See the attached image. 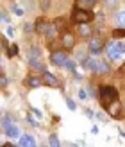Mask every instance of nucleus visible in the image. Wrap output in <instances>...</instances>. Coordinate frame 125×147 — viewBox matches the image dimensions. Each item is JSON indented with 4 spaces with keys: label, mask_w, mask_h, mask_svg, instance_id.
I'll use <instances>...</instances> for the list:
<instances>
[{
    "label": "nucleus",
    "mask_w": 125,
    "mask_h": 147,
    "mask_svg": "<svg viewBox=\"0 0 125 147\" xmlns=\"http://www.w3.org/2000/svg\"><path fill=\"white\" fill-rule=\"evenodd\" d=\"M16 54H18V47H16V45H11L9 50H7V56L13 57V56H16Z\"/></svg>",
    "instance_id": "18"
},
{
    "label": "nucleus",
    "mask_w": 125,
    "mask_h": 147,
    "mask_svg": "<svg viewBox=\"0 0 125 147\" xmlns=\"http://www.w3.org/2000/svg\"><path fill=\"white\" fill-rule=\"evenodd\" d=\"M116 2H118V0H109L107 5H109V7H111V5H116Z\"/></svg>",
    "instance_id": "30"
},
{
    "label": "nucleus",
    "mask_w": 125,
    "mask_h": 147,
    "mask_svg": "<svg viewBox=\"0 0 125 147\" xmlns=\"http://www.w3.org/2000/svg\"><path fill=\"white\" fill-rule=\"evenodd\" d=\"M66 106H68L70 109H75V108H77V106H75V102H73L72 99H66Z\"/></svg>",
    "instance_id": "23"
},
{
    "label": "nucleus",
    "mask_w": 125,
    "mask_h": 147,
    "mask_svg": "<svg viewBox=\"0 0 125 147\" xmlns=\"http://www.w3.org/2000/svg\"><path fill=\"white\" fill-rule=\"evenodd\" d=\"M18 144L21 147H34L36 140H34V136H31V135H23V136H20V142Z\"/></svg>",
    "instance_id": "9"
},
{
    "label": "nucleus",
    "mask_w": 125,
    "mask_h": 147,
    "mask_svg": "<svg viewBox=\"0 0 125 147\" xmlns=\"http://www.w3.org/2000/svg\"><path fill=\"white\" fill-rule=\"evenodd\" d=\"M48 144L52 145V147H57V145H59V138L52 135V136H50V140H48Z\"/></svg>",
    "instance_id": "20"
},
{
    "label": "nucleus",
    "mask_w": 125,
    "mask_h": 147,
    "mask_svg": "<svg viewBox=\"0 0 125 147\" xmlns=\"http://www.w3.org/2000/svg\"><path fill=\"white\" fill-rule=\"evenodd\" d=\"M106 52H107V57H109L111 61H116V59H118V57L122 56L120 49H118V41H109L107 47H106Z\"/></svg>",
    "instance_id": "4"
},
{
    "label": "nucleus",
    "mask_w": 125,
    "mask_h": 147,
    "mask_svg": "<svg viewBox=\"0 0 125 147\" xmlns=\"http://www.w3.org/2000/svg\"><path fill=\"white\" fill-rule=\"evenodd\" d=\"M43 83L48 84V86H57V79H55L50 72L45 70V72H43Z\"/></svg>",
    "instance_id": "11"
},
{
    "label": "nucleus",
    "mask_w": 125,
    "mask_h": 147,
    "mask_svg": "<svg viewBox=\"0 0 125 147\" xmlns=\"http://www.w3.org/2000/svg\"><path fill=\"white\" fill-rule=\"evenodd\" d=\"M113 36H116V38H122V36H125V27H122V29H116V31H113Z\"/></svg>",
    "instance_id": "19"
},
{
    "label": "nucleus",
    "mask_w": 125,
    "mask_h": 147,
    "mask_svg": "<svg viewBox=\"0 0 125 147\" xmlns=\"http://www.w3.org/2000/svg\"><path fill=\"white\" fill-rule=\"evenodd\" d=\"M7 36H14V29L13 27H7Z\"/></svg>",
    "instance_id": "29"
},
{
    "label": "nucleus",
    "mask_w": 125,
    "mask_h": 147,
    "mask_svg": "<svg viewBox=\"0 0 125 147\" xmlns=\"http://www.w3.org/2000/svg\"><path fill=\"white\" fill-rule=\"evenodd\" d=\"M27 84L31 86V88H38V86L43 84V81H41L39 77H29V79H27Z\"/></svg>",
    "instance_id": "15"
},
{
    "label": "nucleus",
    "mask_w": 125,
    "mask_h": 147,
    "mask_svg": "<svg viewBox=\"0 0 125 147\" xmlns=\"http://www.w3.org/2000/svg\"><path fill=\"white\" fill-rule=\"evenodd\" d=\"M116 99H118V92H116V88H113V86H102L100 88V102H102L104 108H107Z\"/></svg>",
    "instance_id": "1"
},
{
    "label": "nucleus",
    "mask_w": 125,
    "mask_h": 147,
    "mask_svg": "<svg viewBox=\"0 0 125 147\" xmlns=\"http://www.w3.org/2000/svg\"><path fill=\"white\" fill-rule=\"evenodd\" d=\"M97 4V0H77V5L79 7H86V9H90L91 5Z\"/></svg>",
    "instance_id": "16"
},
{
    "label": "nucleus",
    "mask_w": 125,
    "mask_h": 147,
    "mask_svg": "<svg viewBox=\"0 0 125 147\" xmlns=\"http://www.w3.org/2000/svg\"><path fill=\"white\" fill-rule=\"evenodd\" d=\"M91 20H93V13L86 7H77L73 11V22H77V24H88Z\"/></svg>",
    "instance_id": "3"
},
{
    "label": "nucleus",
    "mask_w": 125,
    "mask_h": 147,
    "mask_svg": "<svg viewBox=\"0 0 125 147\" xmlns=\"http://www.w3.org/2000/svg\"><path fill=\"white\" fill-rule=\"evenodd\" d=\"M79 97H80V100H88V92L86 90H79Z\"/></svg>",
    "instance_id": "21"
},
{
    "label": "nucleus",
    "mask_w": 125,
    "mask_h": 147,
    "mask_svg": "<svg viewBox=\"0 0 125 147\" xmlns=\"http://www.w3.org/2000/svg\"><path fill=\"white\" fill-rule=\"evenodd\" d=\"M13 11H14V14H18V16H21V14H23V11H21L20 7H16V5L13 7Z\"/></svg>",
    "instance_id": "25"
},
{
    "label": "nucleus",
    "mask_w": 125,
    "mask_h": 147,
    "mask_svg": "<svg viewBox=\"0 0 125 147\" xmlns=\"http://www.w3.org/2000/svg\"><path fill=\"white\" fill-rule=\"evenodd\" d=\"M116 22H118L122 27H125V9L123 11H118V14H116Z\"/></svg>",
    "instance_id": "17"
},
{
    "label": "nucleus",
    "mask_w": 125,
    "mask_h": 147,
    "mask_svg": "<svg viewBox=\"0 0 125 147\" xmlns=\"http://www.w3.org/2000/svg\"><path fill=\"white\" fill-rule=\"evenodd\" d=\"M4 133L7 135V136H11V138H16L18 135H20V129H18V126H14V124H11L9 127H7Z\"/></svg>",
    "instance_id": "12"
},
{
    "label": "nucleus",
    "mask_w": 125,
    "mask_h": 147,
    "mask_svg": "<svg viewBox=\"0 0 125 147\" xmlns=\"http://www.w3.org/2000/svg\"><path fill=\"white\" fill-rule=\"evenodd\" d=\"M32 113H34L36 117H38V119H41V117H43V113L39 111V109H32Z\"/></svg>",
    "instance_id": "28"
},
{
    "label": "nucleus",
    "mask_w": 125,
    "mask_h": 147,
    "mask_svg": "<svg viewBox=\"0 0 125 147\" xmlns=\"http://www.w3.org/2000/svg\"><path fill=\"white\" fill-rule=\"evenodd\" d=\"M107 111H109V115H113V117H116V119H120V117H122V106H120V100H118V99L113 100L111 104L107 106Z\"/></svg>",
    "instance_id": "6"
},
{
    "label": "nucleus",
    "mask_w": 125,
    "mask_h": 147,
    "mask_svg": "<svg viewBox=\"0 0 125 147\" xmlns=\"http://www.w3.org/2000/svg\"><path fill=\"white\" fill-rule=\"evenodd\" d=\"M48 29H50V25L47 24V22L45 20H38V22H36V31H38L39 34H47L48 32Z\"/></svg>",
    "instance_id": "10"
},
{
    "label": "nucleus",
    "mask_w": 125,
    "mask_h": 147,
    "mask_svg": "<svg viewBox=\"0 0 125 147\" xmlns=\"http://www.w3.org/2000/svg\"><path fill=\"white\" fill-rule=\"evenodd\" d=\"M66 67H68L70 72H75V63L73 61H66Z\"/></svg>",
    "instance_id": "22"
},
{
    "label": "nucleus",
    "mask_w": 125,
    "mask_h": 147,
    "mask_svg": "<svg viewBox=\"0 0 125 147\" xmlns=\"http://www.w3.org/2000/svg\"><path fill=\"white\" fill-rule=\"evenodd\" d=\"M23 31H25V32H31V31H32V25H31V24H25V25H23Z\"/></svg>",
    "instance_id": "27"
},
{
    "label": "nucleus",
    "mask_w": 125,
    "mask_h": 147,
    "mask_svg": "<svg viewBox=\"0 0 125 147\" xmlns=\"http://www.w3.org/2000/svg\"><path fill=\"white\" fill-rule=\"evenodd\" d=\"M118 49H120V52H122V54L125 52V41H118Z\"/></svg>",
    "instance_id": "26"
},
{
    "label": "nucleus",
    "mask_w": 125,
    "mask_h": 147,
    "mask_svg": "<svg viewBox=\"0 0 125 147\" xmlns=\"http://www.w3.org/2000/svg\"><path fill=\"white\" fill-rule=\"evenodd\" d=\"M102 45H104V43H102V40H100V38H93V40L90 41V50H91L93 54H100Z\"/></svg>",
    "instance_id": "8"
},
{
    "label": "nucleus",
    "mask_w": 125,
    "mask_h": 147,
    "mask_svg": "<svg viewBox=\"0 0 125 147\" xmlns=\"http://www.w3.org/2000/svg\"><path fill=\"white\" fill-rule=\"evenodd\" d=\"M0 83H2V88H5V86H7V77L4 76V74H2V77H0Z\"/></svg>",
    "instance_id": "24"
},
{
    "label": "nucleus",
    "mask_w": 125,
    "mask_h": 147,
    "mask_svg": "<svg viewBox=\"0 0 125 147\" xmlns=\"http://www.w3.org/2000/svg\"><path fill=\"white\" fill-rule=\"evenodd\" d=\"M63 47L64 49H73L75 47V36L70 34V32H64L63 34Z\"/></svg>",
    "instance_id": "7"
},
{
    "label": "nucleus",
    "mask_w": 125,
    "mask_h": 147,
    "mask_svg": "<svg viewBox=\"0 0 125 147\" xmlns=\"http://www.w3.org/2000/svg\"><path fill=\"white\" fill-rule=\"evenodd\" d=\"M2 20H4V22L9 20V18H7V13H5V11H2Z\"/></svg>",
    "instance_id": "31"
},
{
    "label": "nucleus",
    "mask_w": 125,
    "mask_h": 147,
    "mask_svg": "<svg viewBox=\"0 0 125 147\" xmlns=\"http://www.w3.org/2000/svg\"><path fill=\"white\" fill-rule=\"evenodd\" d=\"M50 61H52L55 67H61V65H66V61H68V54L63 52V50H57V52L52 54V57H50Z\"/></svg>",
    "instance_id": "5"
},
{
    "label": "nucleus",
    "mask_w": 125,
    "mask_h": 147,
    "mask_svg": "<svg viewBox=\"0 0 125 147\" xmlns=\"http://www.w3.org/2000/svg\"><path fill=\"white\" fill-rule=\"evenodd\" d=\"M79 32H80V36H82V38H90V36H91V27L88 25V24H80Z\"/></svg>",
    "instance_id": "13"
},
{
    "label": "nucleus",
    "mask_w": 125,
    "mask_h": 147,
    "mask_svg": "<svg viewBox=\"0 0 125 147\" xmlns=\"http://www.w3.org/2000/svg\"><path fill=\"white\" fill-rule=\"evenodd\" d=\"M27 56H29V65H31L32 68L45 72V67L41 65V50H39L38 47H32V49L27 52Z\"/></svg>",
    "instance_id": "2"
},
{
    "label": "nucleus",
    "mask_w": 125,
    "mask_h": 147,
    "mask_svg": "<svg viewBox=\"0 0 125 147\" xmlns=\"http://www.w3.org/2000/svg\"><path fill=\"white\" fill-rule=\"evenodd\" d=\"M109 65L106 63V61H97V70L95 72H98V74H109Z\"/></svg>",
    "instance_id": "14"
}]
</instances>
